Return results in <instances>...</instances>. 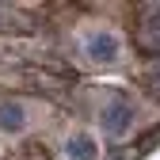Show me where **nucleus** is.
Masks as SVG:
<instances>
[{
  "mask_svg": "<svg viewBox=\"0 0 160 160\" xmlns=\"http://www.w3.org/2000/svg\"><path fill=\"white\" fill-rule=\"evenodd\" d=\"M84 53H88V61H95V65H111V61H118V53H122V42H118V34L114 31H88L84 34Z\"/></svg>",
  "mask_w": 160,
  "mask_h": 160,
  "instance_id": "2",
  "label": "nucleus"
},
{
  "mask_svg": "<svg viewBox=\"0 0 160 160\" xmlns=\"http://www.w3.org/2000/svg\"><path fill=\"white\" fill-rule=\"evenodd\" d=\"M27 126V107L23 103H4L0 107V130L4 133H19Z\"/></svg>",
  "mask_w": 160,
  "mask_h": 160,
  "instance_id": "3",
  "label": "nucleus"
},
{
  "mask_svg": "<svg viewBox=\"0 0 160 160\" xmlns=\"http://www.w3.org/2000/svg\"><path fill=\"white\" fill-rule=\"evenodd\" d=\"M141 46L160 53V8H149V19L141 23Z\"/></svg>",
  "mask_w": 160,
  "mask_h": 160,
  "instance_id": "5",
  "label": "nucleus"
},
{
  "mask_svg": "<svg viewBox=\"0 0 160 160\" xmlns=\"http://www.w3.org/2000/svg\"><path fill=\"white\" fill-rule=\"evenodd\" d=\"M99 126H103L107 137H122V133L133 126V107H130V99L111 95L107 103H103V111H99Z\"/></svg>",
  "mask_w": 160,
  "mask_h": 160,
  "instance_id": "1",
  "label": "nucleus"
},
{
  "mask_svg": "<svg viewBox=\"0 0 160 160\" xmlns=\"http://www.w3.org/2000/svg\"><path fill=\"white\" fill-rule=\"evenodd\" d=\"M65 156L69 160H95V141L84 137V133H76V137L65 141Z\"/></svg>",
  "mask_w": 160,
  "mask_h": 160,
  "instance_id": "4",
  "label": "nucleus"
}]
</instances>
